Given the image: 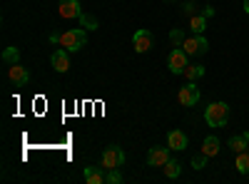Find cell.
<instances>
[{"label": "cell", "mask_w": 249, "mask_h": 184, "mask_svg": "<svg viewBox=\"0 0 249 184\" xmlns=\"http://www.w3.org/2000/svg\"><path fill=\"white\" fill-rule=\"evenodd\" d=\"M88 43V33L82 30V28H72V30H65V33H60V48H65L68 52H77L82 50Z\"/></svg>", "instance_id": "cell-1"}, {"label": "cell", "mask_w": 249, "mask_h": 184, "mask_svg": "<svg viewBox=\"0 0 249 184\" xmlns=\"http://www.w3.org/2000/svg\"><path fill=\"white\" fill-rule=\"evenodd\" d=\"M227 119H230V105H227V102H212V105L204 110V122L210 127H224Z\"/></svg>", "instance_id": "cell-2"}, {"label": "cell", "mask_w": 249, "mask_h": 184, "mask_svg": "<svg viewBox=\"0 0 249 184\" xmlns=\"http://www.w3.org/2000/svg\"><path fill=\"white\" fill-rule=\"evenodd\" d=\"M100 162H102V169H115V167H122V162H124V152H122L117 145H110V147L102 150Z\"/></svg>", "instance_id": "cell-3"}, {"label": "cell", "mask_w": 249, "mask_h": 184, "mask_svg": "<svg viewBox=\"0 0 249 184\" xmlns=\"http://www.w3.org/2000/svg\"><path fill=\"white\" fill-rule=\"evenodd\" d=\"M182 50L187 55H207V50H210V43H207V37L204 35H192V37H187L184 43H182Z\"/></svg>", "instance_id": "cell-4"}, {"label": "cell", "mask_w": 249, "mask_h": 184, "mask_svg": "<svg viewBox=\"0 0 249 184\" xmlns=\"http://www.w3.org/2000/svg\"><path fill=\"white\" fill-rule=\"evenodd\" d=\"M199 87L195 85V83H187V85H182L179 90H177V100H179V105H184V107H195L197 102H199Z\"/></svg>", "instance_id": "cell-5"}, {"label": "cell", "mask_w": 249, "mask_h": 184, "mask_svg": "<svg viewBox=\"0 0 249 184\" xmlns=\"http://www.w3.org/2000/svg\"><path fill=\"white\" fill-rule=\"evenodd\" d=\"M187 57H190V55H187L182 48H175V50L170 52V57H167V67H170L172 75H184V67L190 65V63H187Z\"/></svg>", "instance_id": "cell-6"}, {"label": "cell", "mask_w": 249, "mask_h": 184, "mask_svg": "<svg viewBox=\"0 0 249 184\" xmlns=\"http://www.w3.org/2000/svg\"><path fill=\"white\" fill-rule=\"evenodd\" d=\"M132 45H135V52H137V55H144V52L152 48V33H150L147 28L135 30V35H132Z\"/></svg>", "instance_id": "cell-7"}, {"label": "cell", "mask_w": 249, "mask_h": 184, "mask_svg": "<svg viewBox=\"0 0 249 184\" xmlns=\"http://www.w3.org/2000/svg\"><path fill=\"white\" fill-rule=\"evenodd\" d=\"M57 13H60V17H65V20H80V15H82L80 0H60Z\"/></svg>", "instance_id": "cell-8"}, {"label": "cell", "mask_w": 249, "mask_h": 184, "mask_svg": "<svg viewBox=\"0 0 249 184\" xmlns=\"http://www.w3.org/2000/svg\"><path fill=\"white\" fill-rule=\"evenodd\" d=\"M170 162V147H150L147 167H164Z\"/></svg>", "instance_id": "cell-9"}, {"label": "cell", "mask_w": 249, "mask_h": 184, "mask_svg": "<svg viewBox=\"0 0 249 184\" xmlns=\"http://www.w3.org/2000/svg\"><path fill=\"white\" fill-rule=\"evenodd\" d=\"M8 77L13 80V83H15L18 87H23V85H28V83H30V72H28V67H23L20 63L8 65Z\"/></svg>", "instance_id": "cell-10"}, {"label": "cell", "mask_w": 249, "mask_h": 184, "mask_svg": "<svg viewBox=\"0 0 249 184\" xmlns=\"http://www.w3.org/2000/svg\"><path fill=\"white\" fill-rule=\"evenodd\" d=\"M50 63H53V67H55L57 72H68V70H70V57H68V50H65V48L55 50V52H53V57H50Z\"/></svg>", "instance_id": "cell-11"}, {"label": "cell", "mask_w": 249, "mask_h": 184, "mask_svg": "<svg viewBox=\"0 0 249 184\" xmlns=\"http://www.w3.org/2000/svg\"><path fill=\"white\" fill-rule=\"evenodd\" d=\"M167 147H170L172 152L187 150V134H184L182 130H172V132L167 134Z\"/></svg>", "instance_id": "cell-12"}, {"label": "cell", "mask_w": 249, "mask_h": 184, "mask_svg": "<svg viewBox=\"0 0 249 184\" xmlns=\"http://www.w3.org/2000/svg\"><path fill=\"white\" fill-rule=\"evenodd\" d=\"M82 177H85L88 184H105V172H102V167H85L82 169Z\"/></svg>", "instance_id": "cell-13"}, {"label": "cell", "mask_w": 249, "mask_h": 184, "mask_svg": "<svg viewBox=\"0 0 249 184\" xmlns=\"http://www.w3.org/2000/svg\"><path fill=\"white\" fill-rule=\"evenodd\" d=\"M230 150L237 154V152H244L249 150V132H242V134H234L230 137Z\"/></svg>", "instance_id": "cell-14"}, {"label": "cell", "mask_w": 249, "mask_h": 184, "mask_svg": "<svg viewBox=\"0 0 249 184\" xmlns=\"http://www.w3.org/2000/svg\"><path fill=\"white\" fill-rule=\"evenodd\" d=\"M234 169H237L239 174H249V150L237 152V157H234Z\"/></svg>", "instance_id": "cell-15"}, {"label": "cell", "mask_w": 249, "mask_h": 184, "mask_svg": "<svg viewBox=\"0 0 249 184\" xmlns=\"http://www.w3.org/2000/svg\"><path fill=\"white\" fill-rule=\"evenodd\" d=\"M202 152L207 154V157H217V152H219V139L212 134V137H207L204 142H202Z\"/></svg>", "instance_id": "cell-16"}, {"label": "cell", "mask_w": 249, "mask_h": 184, "mask_svg": "<svg viewBox=\"0 0 249 184\" xmlns=\"http://www.w3.org/2000/svg\"><path fill=\"white\" fill-rule=\"evenodd\" d=\"M184 77L190 80V83H195V80L204 77V65H199V63H195V65H187V67H184Z\"/></svg>", "instance_id": "cell-17"}, {"label": "cell", "mask_w": 249, "mask_h": 184, "mask_svg": "<svg viewBox=\"0 0 249 184\" xmlns=\"http://www.w3.org/2000/svg\"><path fill=\"white\" fill-rule=\"evenodd\" d=\"M190 28H192V33L195 35H202L204 30H207V17L199 13V15H192L190 17Z\"/></svg>", "instance_id": "cell-18"}, {"label": "cell", "mask_w": 249, "mask_h": 184, "mask_svg": "<svg viewBox=\"0 0 249 184\" xmlns=\"http://www.w3.org/2000/svg\"><path fill=\"white\" fill-rule=\"evenodd\" d=\"M162 169H164V177H167V179H177V177L182 174V165H179L177 159H170Z\"/></svg>", "instance_id": "cell-19"}, {"label": "cell", "mask_w": 249, "mask_h": 184, "mask_svg": "<svg viewBox=\"0 0 249 184\" xmlns=\"http://www.w3.org/2000/svg\"><path fill=\"white\" fill-rule=\"evenodd\" d=\"M3 63H5V65L20 63V50H18V48H5V50H3Z\"/></svg>", "instance_id": "cell-20"}, {"label": "cell", "mask_w": 249, "mask_h": 184, "mask_svg": "<svg viewBox=\"0 0 249 184\" xmlns=\"http://www.w3.org/2000/svg\"><path fill=\"white\" fill-rule=\"evenodd\" d=\"M170 40H172V45L175 48H182V43H184V30L182 28H175V30H170Z\"/></svg>", "instance_id": "cell-21"}, {"label": "cell", "mask_w": 249, "mask_h": 184, "mask_svg": "<svg viewBox=\"0 0 249 184\" xmlns=\"http://www.w3.org/2000/svg\"><path fill=\"white\" fill-rule=\"evenodd\" d=\"M80 25H82V28H88V30H97V20L82 13V15H80Z\"/></svg>", "instance_id": "cell-22"}, {"label": "cell", "mask_w": 249, "mask_h": 184, "mask_svg": "<svg viewBox=\"0 0 249 184\" xmlns=\"http://www.w3.org/2000/svg\"><path fill=\"white\" fill-rule=\"evenodd\" d=\"M105 182H107V184H120V182H122V174L117 172V167L105 172Z\"/></svg>", "instance_id": "cell-23"}, {"label": "cell", "mask_w": 249, "mask_h": 184, "mask_svg": "<svg viewBox=\"0 0 249 184\" xmlns=\"http://www.w3.org/2000/svg\"><path fill=\"white\" fill-rule=\"evenodd\" d=\"M207 159H210V157H207L204 152H202V154H195V157H192V167H195V169H204V167H207Z\"/></svg>", "instance_id": "cell-24"}, {"label": "cell", "mask_w": 249, "mask_h": 184, "mask_svg": "<svg viewBox=\"0 0 249 184\" xmlns=\"http://www.w3.org/2000/svg\"><path fill=\"white\" fill-rule=\"evenodd\" d=\"M195 10H197V8H195L192 3H184V5H182V13H184V15H190V17H192V15H197Z\"/></svg>", "instance_id": "cell-25"}, {"label": "cell", "mask_w": 249, "mask_h": 184, "mask_svg": "<svg viewBox=\"0 0 249 184\" xmlns=\"http://www.w3.org/2000/svg\"><path fill=\"white\" fill-rule=\"evenodd\" d=\"M202 15H204V17H212V15H214V8H204Z\"/></svg>", "instance_id": "cell-26"}, {"label": "cell", "mask_w": 249, "mask_h": 184, "mask_svg": "<svg viewBox=\"0 0 249 184\" xmlns=\"http://www.w3.org/2000/svg\"><path fill=\"white\" fill-rule=\"evenodd\" d=\"M50 43H53V45L60 43V33H53V35H50Z\"/></svg>", "instance_id": "cell-27"}, {"label": "cell", "mask_w": 249, "mask_h": 184, "mask_svg": "<svg viewBox=\"0 0 249 184\" xmlns=\"http://www.w3.org/2000/svg\"><path fill=\"white\" fill-rule=\"evenodd\" d=\"M244 13L249 15V0H244Z\"/></svg>", "instance_id": "cell-28"}]
</instances>
